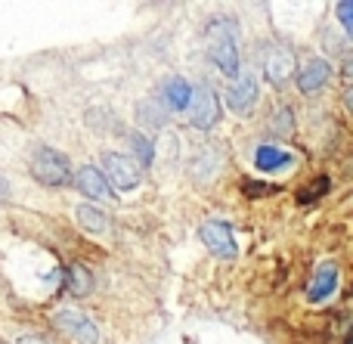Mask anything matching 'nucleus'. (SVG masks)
Listing matches in <instances>:
<instances>
[{
	"mask_svg": "<svg viewBox=\"0 0 353 344\" xmlns=\"http://www.w3.org/2000/svg\"><path fill=\"white\" fill-rule=\"evenodd\" d=\"M208 59L214 62L223 78H232L236 81L242 74V59H239V31H236V22L230 19H214L208 25Z\"/></svg>",
	"mask_w": 353,
	"mask_h": 344,
	"instance_id": "1",
	"label": "nucleus"
},
{
	"mask_svg": "<svg viewBox=\"0 0 353 344\" xmlns=\"http://www.w3.org/2000/svg\"><path fill=\"white\" fill-rule=\"evenodd\" d=\"M31 177L37 180L41 186H50V190H59L65 183H74V174H72V161L53 146H37L31 152Z\"/></svg>",
	"mask_w": 353,
	"mask_h": 344,
	"instance_id": "2",
	"label": "nucleus"
},
{
	"mask_svg": "<svg viewBox=\"0 0 353 344\" xmlns=\"http://www.w3.org/2000/svg\"><path fill=\"white\" fill-rule=\"evenodd\" d=\"M53 329L62 332L72 344H99V329L87 314L74 307H62L53 314Z\"/></svg>",
	"mask_w": 353,
	"mask_h": 344,
	"instance_id": "3",
	"label": "nucleus"
},
{
	"mask_svg": "<svg viewBox=\"0 0 353 344\" xmlns=\"http://www.w3.org/2000/svg\"><path fill=\"white\" fill-rule=\"evenodd\" d=\"M99 168H103V174L109 177L112 190L130 192V190H137L143 180L140 165H134V159H128V155H121V152H103L99 155Z\"/></svg>",
	"mask_w": 353,
	"mask_h": 344,
	"instance_id": "4",
	"label": "nucleus"
},
{
	"mask_svg": "<svg viewBox=\"0 0 353 344\" xmlns=\"http://www.w3.org/2000/svg\"><path fill=\"white\" fill-rule=\"evenodd\" d=\"M263 74L273 87H285L288 81L298 74V59H294V50L285 43H273L263 56Z\"/></svg>",
	"mask_w": 353,
	"mask_h": 344,
	"instance_id": "5",
	"label": "nucleus"
},
{
	"mask_svg": "<svg viewBox=\"0 0 353 344\" xmlns=\"http://www.w3.org/2000/svg\"><path fill=\"white\" fill-rule=\"evenodd\" d=\"M220 121V99L217 90L211 84H199L195 87L192 105H189V124L199 130H211Z\"/></svg>",
	"mask_w": 353,
	"mask_h": 344,
	"instance_id": "6",
	"label": "nucleus"
},
{
	"mask_svg": "<svg viewBox=\"0 0 353 344\" xmlns=\"http://www.w3.org/2000/svg\"><path fill=\"white\" fill-rule=\"evenodd\" d=\"M199 239L205 242V248L214 254V258L232 261V258L239 254L236 239H232V227H230V223H223V221H208V223H201Z\"/></svg>",
	"mask_w": 353,
	"mask_h": 344,
	"instance_id": "7",
	"label": "nucleus"
},
{
	"mask_svg": "<svg viewBox=\"0 0 353 344\" xmlns=\"http://www.w3.org/2000/svg\"><path fill=\"white\" fill-rule=\"evenodd\" d=\"M257 97H261V84H257V74L254 72H242L236 81L230 84L226 90V105H230L236 115H248L254 109Z\"/></svg>",
	"mask_w": 353,
	"mask_h": 344,
	"instance_id": "8",
	"label": "nucleus"
},
{
	"mask_svg": "<svg viewBox=\"0 0 353 344\" xmlns=\"http://www.w3.org/2000/svg\"><path fill=\"white\" fill-rule=\"evenodd\" d=\"M74 190L87 199H97V202H112L115 199V190H112L109 177L103 174V168L84 165L74 171Z\"/></svg>",
	"mask_w": 353,
	"mask_h": 344,
	"instance_id": "9",
	"label": "nucleus"
},
{
	"mask_svg": "<svg viewBox=\"0 0 353 344\" xmlns=\"http://www.w3.org/2000/svg\"><path fill=\"white\" fill-rule=\"evenodd\" d=\"M192 97H195V87H189V81L180 78V74H168L159 84V99L171 112H189Z\"/></svg>",
	"mask_w": 353,
	"mask_h": 344,
	"instance_id": "10",
	"label": "nucleus"
},
{
	"mask_svg": "<svg viewBox=\"0 0 353 344\" xmlns=\"http://www.w3.org/2000/svg\"><path fill=\"white\" fill-rule=\"evenodd\" d=\"M329 78H332L329 62L313 56V59H307L298 72V90L304 93V97H313V93H319L325 84H329Z\"/></svg>",
	"mask_w": 353,
	"mask_h": 344,
	"instance_id": "11",
	"label": "nucleus"
},
{
	"mask_svg": "<svg viewBox=\"0 0 353 344\" xmlns=\"http://www.w3.org/2000/svg\"><path fill=\"white\" fill-rule=\"evenodd\" d=\"M223 171V152H220L217 146H205L195 152L192 159V180H199V183H211L217 174Z\"/></svg>",
	"mask_w": 353,
	"mask_h": 344,
	"instance_id": "12",
	"label": "nucleus"
},
{
	"mask_svg": "<svg viewBox=\"0 0 353 344\" xmlns=\"http://www.w3.org/2000/svg\"><path fill=\"white\" fill-rule=\"evenodd\" d=\"M335 289H338V267L335 264H323V267H316L310 285H307V298H310L313 304L329 301V298L335 295Z\"/></svg>",
	"mask_w": 353,
	"mask_h": 344,
	"instance_id": "13",
	"label": "nucleus"
},
{
	"mask_svg": "<svg viewBox=\"0 0 353 344\" xmlns=\"http://www.w3.org/2000/svg\"><path fill=\"white\" fill-rule=\"evenodd\" d=\"M292 161H294V155L288 152V149L276 146V143H263L254 152V165H257V171H263V174L285 171V168H292Z\"/></svg>",
	"mask_w": 353,
	"mask_h": 344,
	"instance_id": "14",
	"label": "nucleus"
},
{
	"mask_svg": "<svg viewBox=\"0 0 353 344\" xmlns=\"http://www.w3.org/2000/svg\"><path fill=\"white\" fill-rule=\"evenodd\" d=\"M168 112L171 109H168L159 97H146L137 103V121H140L146 130H161L168 124Z\"/></svg>",
	"mask_w": 353,
	"mask_h": 344,
	"instance_id": "15",
	"label": "nucleus"
},
{
	"mask_svg": "<svg viewBox=\"0 0 353 344\" xmlns=\"http://www.w3.org/2000/svg\"><path fill=\"white\" fill-rule=\"evenodd\" d=\"M65 292L72 298H87L93 292V273L78 261L65 267Z\"/></svg>",
	"mask_w": 353,
	"mask_h": 344,
	"instance_id": "16",
	"label": "nucleus"
},
{
	"mask_svg": "<svg viewBox=\"0 0 353 344\" xmlns=\"http://www.w3.org/2000/svg\"><path fill=\"white\" fill-rule=\"evenodd\" d=\"M74 217H78V223L87 230V233H105L109 230V217H105V211L99 208V205H78L74 208Z\"/></svg>",
	"mask_w": 353,
	"mask_h": 344,
	"instance_id": "17",
	"label": "nucleus"
},
{
	"mask_svg": "<svg viewBox=\"0 0 353 344\" xmlns=\"http://www.w3.org/2000/svg\"><path fill=\"white\" fill-rule=\"evenodd\" d=\"M128 146H130V152H134V159L140 168H149L155 161V140L149 134H140V130L128 134Z\"/></svg>",
	"mask_w": 353,
	"mask_h": 344,
	"instance_id": "18",
	"label": "nucleus"
},
{
	"mask_svg": "<svg viewBox=\"0 0 353 344\" xmlns=\"http://www.w3.org/2000/svg\"><path fill=\"white\" fill-rule=\"evenodd\" d=\"M329 177H316L313 180V183H307L304 186V192H298V202L301 205H310L313 199H319V196H325V192H329Z\"/></svg>",
	"mask_w": 353,
	"mask_h": 344,
	"instance_id": "19",
	"label": "nucleus"
},
{
	"mask_svg": "<svg viewBox=\"0 0 353 344\" xmlns=\"http://www.w3.org/2000/svg\"><path fill=\"white\" fill-rule=\"evenodd\" d=\"M270 128H273V134H288V130H292V109H285V105H282V109H276V112H270Z\"/></svg>",
	"mask_w": 353,
	"mask_h": 344,
	"instance_id": "20",
	"label": "nucleus"
},
{
	"mask_svg": "<svg viewBox=\"0 0 353 344\" xmlns=\"http://www.w3.org/2000/svg\"><path fill=\"white\" fill-rule=\"evenodd\" d=\"M242 192L248 199H263V196H273L276 186L273 183H257V180H245L242 183Z\"/></svg>",
	"mask_w": 353,
	"mask_h": 344,
	"instance_id": "21",
	"label": "nucleus"
},
{
	"mask_svg": "<svg viewBox=\"0 0 353 344\" xmlns=\"http://www.w3.org/2000/svg\"><path fill=\"white\" fill-rule=\"evenodd\" d=\"M338 22H341V28L347 31V37L353 41V0H347V3H338Z\"/></svg>",
	"mask_w": 353,
	"mask_h": 344,
	"instance_id": "22",
	"label": "nucleus"
},
{
	"mask_svg": "<svg viewBox=\"0 0 353 344\" xmlns=\"http://www.w3.org/2000/svg\"><path fill=\"white\" fill-rule=\"evenodd\" d=\"M16 344H50L43 335H34V332H25V335H19Z\"/></svg>",
	"mask_w": 353,
	"mask_h": 344,
	"instance_id": "23",
	"label": "nucleus"
},
{
	"mask_svg": "<svg viewBox=\"0 0 353 344\" xmlns=\"http://www.w3.org/2000/svg\"><path fill=\"white\" fill-rule=\"evenodd\" d=\"M341 72H344V78H353V53H350V56H344Z\"/></svg>",
	"mask_w": 353,
	"mask_h": 344,
	"instance_id": "24",
	"label": "nucleus"
},
{
	"mask_svg": "<svg viewBox=\"0 0 353 344\" xmlns=\"http://www.w3.org/2000/svg\"><path fill=\"white\" fill-rule=\"evenodd\" d=\"M344 105H347V112H353V87L344 90Z\"/></svg>",
	"mask_w": 353,
	"mask_h": 344,
	"instance_id": "25",
	"label": "nucleus"
},
{
	"mask_svg": "<svg viewBox=\"0 0 353 344\" xmlns=\"http://www.w3.org/2000/svg\"><path fill=\"white\" fill-rule=\"evenodd\" d=\"M344 344H353V332H350V335H347V341H344Z\"/></svg>",
	"mask_w": 353,
	"mask_h": 344,
	"instance_id": "26",
	"label": "nucleus"
}]
</instances>
